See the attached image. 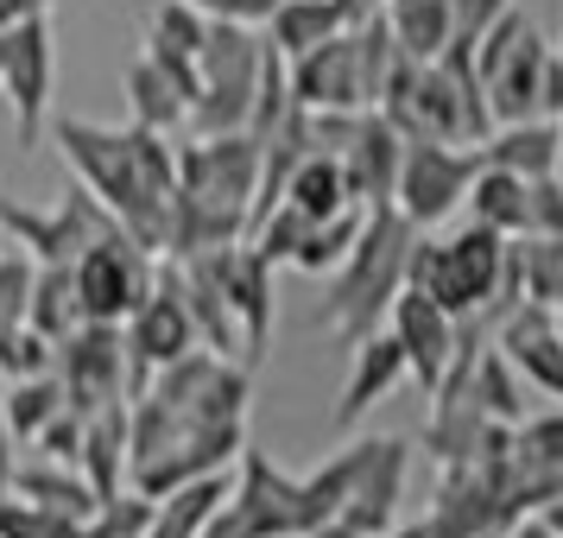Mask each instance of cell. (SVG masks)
<instances>
[{
    "instance_id": "6da1fadb",
    "label": "cell",
    "mask_w": 563,
    "mask_h": 538,
    "mask_svg": "<svg viewBox=\"0 0 563 538\" xmlns=\"http://www.w3.org/2000/svg\"><path fill=\"white\" fill-rule=\"evenodd\" d=\"M57 153L77 172V184L96 204L121 222V229L146 248L153 260H165V229H172V190H178V133L158 128H96L77 114H52Z\"/></svg>"
},
{
    "instance_id": "7a4b0ae2",
    "label": "cell",
    "mask_w": 563,
    "mask_h": 538,
    "mask_svg": "<svg viewBox=\"0 0 563 538\" xmlns=\"http://www.w3.org/2000/svg\"><path fill=\"white\" fill-rule=\"evenodd\" d=\"M411 241H418V229H411L393 204H374L361 216L355 248H349L342 266L330 273V292H323V310H317V323H323L342 349H355L361 336H374L386 323L393 298L406 292Z\"/></svg>"
},
{
    "instance_id": "3957f363",
    "label": "cell",
    "mask_w": 563,
    "mask_h": 538,
    "mask_svg": "<svg viewBox=\"0 0 563 538\" xmlns=\"http://www.w3.org/2000/svg\"><path fill=\"white\" fill-rule=\"evenodd\" d=\"M406 285L431 292L450 317H475V310L507 317L512 305H526L512 241H507V234H494V229H482V222H462V229L443 234V241H431V234L418 229Z\"/></svg>"
},
{
    "instance_id": "277c9868",
    "label": "cell",
    "mask_w": 563,
    "mask_h": 538,
    "mask_svg": "<svg viewBox=\"0 0 563 538\" xmlns=\"http://www.w3.org/2000/svg\"><path fill=\"white\" fill-rule=\"evenodd\" d=\"M266 64H273V45H266V32H260V26H241V20H209L203 52H197L190 133H234V128H247Z\"/></svg>"
},
{
    "instance_id": "5b68a950",
    "label": "cell",
    "mask_w": 563,
    "mask_h": 538,
    "mask_svg": "<svg viewBox=\"0 0 563 538\" xmlns=\"http://www.w3.org/2000/svg\"><path fill=\"white\" fill-rule=\"evenodd\" d=\"M178 197L247 222L260 197V140L247 128L178 140Z\"/></svg>"
},
{
    "instance_id": "8992f818",
    "label": "cell",
    "mask_w": 563,
    "mask_h": 538,
    "mask_svg": "<svg viewBox=\"0 0 563 538\" xmlns=\"http://www.w3.org/2000/svg\"><path fill=\"white\" fill-rule=\"evenodd\" d=\"M0 96L13 114V140L38 146L52 128V102H57V20L38 13L26 26L0 32Z\"/></svg>"
},
{
    "instance_id": "52a82bcc",
    "label": "cell",
    "mask_w": 563,
    "mask_h": 538,
    "mask_svg": "<svg viewBox=\"0 0 563 538\" xmlns=\"http://www.w3.org/2000/svg\"><path fill=\"white\" fill-rule=\"evenodd\" d=\"M153 266L158 260L146 254L128 229H108L102 241H89V248L70 260L82 323H128L133 310H140V298L153 292Z\"/></svg>"
},
{
    "instance_id": "ba28073f",
    "label": "cell",
    "mask_w": 563,
    "mask_h": 538,
    "mask_svg": "<svg viewBox=\"0 0 563 538\" xmlns=\"http://www.w3.org/2000/svg\"><path fill=\"white\" fill-rule=\"evenodd\" d=\"M482 153L475 146H450V140H406L399 158V184H393V209L406 216L411 229H437L450 222L475 184Z\"/></svg>"
},
{
    "instance_id": "9c48e42d",
    "label": "cell",
    "mask_w": 563,
    "mask_h": 538,
    "mask_svg": "<svg viewBox=\"0 0 563 538\" xmlns=\"http://www.w3.org/2000/svg\"><path fill=\"white\" fill-rule=\"evenodd\" d=\"M108 229H121V222H114L82 184L57 209H32V204H20V197L0 190V234H7L13 248H26L38 266H70V260H77L89 241H102Z\"/></svg>"
},
{
    "instance_id": "30bf717a",
    "label": "cell",
    "mask_w": 563,
    "mask_h": 538,
    "mask_svg": "<svg viewBox=\"0 0 563 538\" xmlns=\"http://www.w3.org/2000/svg\"><path fill=\"white\" fill-rule=\"evenodd\" d=\"M52 374L64 386V406L82 411V418L96 406L128 399L133 381H128V336H121V323H77L52 349Z\"/></svg>"
},
{
    "instance_id": "8fae6325",
    "label": "cell",
    "mask_w": 563,
    "mask_h": 538,
    "mask_svg": "<svg viewBox=\"0 0 563 538\" xmlns=\"http://www.w3.org/2000/svg\"><path fill=\"white\" fill-rule=\"evenodd\" d=\"M121 336H128V381H133V393L153 381L165 361H178V355L197 349V323H190V310H184L178 266H172V260H158L153 266V292H146L140 310L121 323Z\"/></svg>"
},
{
    "instance_id": "7c38bea8",
    "label": "cell",
    "mask_w": 563,
    "mask_h": 538,
    "mask_svg": "<svg viewBox=\"0 0 563 538\" xmlns=\"http://www.w3.org/2000/svg\"><path fill=\"white\" fill-rule=\"evenodd\" d=\"M406 437H361L355 443V475H349V501L335 513V532L355 538H386L399 519V494H406Z\"/></svg>"
},
{
    "instance_id": "4fadbf2b",
    "label": "cell",
    "mask_w": 563,
    "mask_h": 538,
    "mask_svg": "<svg viewBox=\"0 0 563 538\" xmlns=\"http://www.w3.org/2000/svg\"><path fill=\"white\" fill-rule=\"evenodd\" d=\"M209 266H216V279H222L234 336H241V367H260V361H266V342H273V273H279V266L260 254L254 241L209 248Z\"/></svg>"
},
{
    "instance_id": "5bb4252c",
    "label": "cell",
    "mask_w": 563,
    "mask_h": 538,
    "mask_svg": "<svg viewBox=\"0 0 563 538\" xmlns=\"http://www.w3.org/2000/svg\"><path fill=\"white\" fill-rule=\"evenodd\" d=\"M285 89H291V102L310 108V114H355V108H367L361 32L342 26L335 39L310 45L305 57H291V64H285Z\"/></svg>"
},
{
    "instance_id": "9a60e30c",
    "label": "cell",
    "mask_w": 563,
    "mask_h": 538,
    "mask_svg": "<svg viewBox=\"0 0 563 538\" xmlns=\"http://www.w3.org/2000/svg\"><path fill=\"white\" fill-rule=\"evenodd\" d=\"M229 507L247 519L254 538H305V494H298V475H285L279 462L241 443L234 457V494Z\"/></svg>"
},
{
    "instance_id": "2e32d148",
    "label": "cell",
    "mask_w": 563,
    "mask_h": 538,
    "mask_svg": "<svg viewBox=\"0 0 563 538\" xmlns=\"http://www.w3.org/2000/svg\"><path fill=\"white\" fill-rule=\"evenodd\" d=\"M386 330H393L399 355H406V374L424 386V393H437V381L450 374V355H456V317L437 305L431 292L406 285V292L393 298V310H386Z\"/></svg>"
},
{
    "instance_id": "e0dca14e",
    "label": "cell",
    "mask_w": 563,
    "mask_h": 538,
    "mask_svg": "<svg viewBox=\"0 0 563 538\" xmlns=\"http://www.w3.org/2000/svg\"><path fill=\"white\" fill-rule=\"evenodd\" d=\"M399 158H406V133L393 128L380 108H361L355 121H349V133H342V146H335V165H342V178H349V197H355L361 209L393 204Z\"/></svg>"
},
{
    "instance_id": "ac0fdd59",
    "label": "cell",
    "mask_w": 563,
    "mask_h": 538,
    "mask_svg": "<svg viewBox=\"0 0 563 538\" xmlns=\"http://www.w3.org/2000/svg\"><path fill=\"white\" fill-rule=\"evenodd\" d=\"M494 349L519 367V381L563 399V336H558V310L544 305H512L494 323Z\"/></svg>"
},
{
    "instance_id": "d6986e66",
    "label": "cell",
    "mask_w": 563,
    "mask_h": 538,
    "mask_svg": "<svg viewBox=\"0 0 563 538\" xmlns=\"http://www.w3.org/2000/svg\"><path fill=\"white\" fill-rule=\"evenodd\" d=\"M406 381V355H399V342H393V330H374V336H361L355 349H349V381H342V393H335V411H330V425L335 431H355L367 411L380 406L393 386Z\"/></svg>"
},
{
    "instance_id": "ffe728a7",
    "label": "cell",
    "mask_w": 563,
    "mask_h": 538,
    "mask_svg": "<svg viewBox=\"0 0 563 538\" xmlns=\"http://www.w3.org/2000/svg\"><path fill=\"white\" fill-rule=\"evenodd\" d=\"M482 165H500V172H519V178H551L563 158V121H544V114H526V121H500L487 133L482 146Z\"/></svg>"
},
{
    "instance_id": "44dd1931",
    "label": "cell",
    "mask_w": 563,
    "mask_h": 538,
    "mask_svg": "<svg viewBox=\"0 0 563 538\" xmlns=\"http://www.w3.org/2000/svg\"><path fill=\"white\" fill-rule=\"evenodd\" d=\"M234 494V469H209V475H190V482L165 487L146 513V532L140 538H197L222 513V501Z\"/></svg>"
},
{
    "instance_id": "7402d4cb",
    "label": "cell",
    "mask_w": 563,
    "mask_h": 538,
    "mask_svg": "<svg viewBox=\"0 0 563 538\" xmlns=\"http://www.w3.org/2000/svg\"><path fill=\"white\" fill-rule=\"evenodd\" d=\"M82 482L96 487V501L128 494V399L96 406L82 418V450H77Z\"/></svg>"
},
{
    "instance_id": "603a6c76",
    "label": "cell",
    "mask_w": 563,
    "mask_h": 538,
    "mask_svg": "<svg viewBox=\"0 0 563 538\" xmlns=\"http://www.w3.org/2000/svg\"><path fill=\"white\" fill-rule=\"evenodd\" d=\"M121 89H128V114L140 121V128H158V133H184L190 128V89H184L158 57H133L128 77H121Z\"/></svg>"
},
{
    "instance_id": "cb8c5ba5",
    "label": "cell",
    "mask_w": 563,
    "mask_h": 538,
    "mask_svg": "<svg viewBox=\"0 0 563 538\" xmlns=\"http://www.w3.org/2000/svg\"><path fill=\"white\" fill-rule=\"evenodd\" d=\"M462 209H468V222H482V229L507 234V241H519V234L532 229V209H526V178H519V172H500V165H475V184H468Z\"/></svg>"
},
{
    "instance_id": "d4e9b609",
    "label": "cell",
    "mask_w": 563,
    "mask_h": 538,
    "mask_svg": "<svg viewBox=\"0 0 563 538\" xmlns=\"http://www.w3.org/2000/svg\"><path fill=\"white\" fill-rule=\"evenodd\" d=\"M349 26L342 20V7L335 0H273V13H266V45L291 64V57H305L310 45H323V39H335V32Z\"/></svg>"
},
{
    "instance_id": "484cf974",
    "label": "cell",
    "mask_w": 563,
    "mask_h": 538,
    "mask_svg": "<svg viewBox=\"0 0 563 538\" xmlns=\"http://www.w3.org/2000/svg\"><path fill=\"white\" fill-rule=\"evenodd\" d=\"M13 494H20V501H38V507H52V513H77V519H89V513L102 507L96 487L82 482L77 462H52V457L20 462V469H13Z\"/></svg>"
},
{
    "instance_id": "4316f807",
    "label": "cell",
    "mask_w": 563,
    "mask_h": 538,
    "mask_svg": "<svg viewBox=\"0 0 563 538\" xmlns=\"http://www.w3.org/2000/svg\"><path fill=\"white\" fill-rule=\"evenodd\" d=\"M393 45L418 64H431L443 45H450V20H456V0H386L380 7Z\"/></svg>"
},
{
    "instance_id": "83f0119b",
    "label": "cell",
    "mask_w": 563,
    "mask_h": 538,
    "mask_svg": "<svg viewBox=\"0 0 563 538\" xmlns=\"http://www.w3.org/2000/svg\"><path fill=\"white\" fill-rule=\"evenodd\" d=\"M462 399H475V411L494 418V425H519L526 418V381H519V367L500 349H482L475 355L468 381H462Z\"/></svg>"
},
{
    "instance_id": "f1b7e54d",
    "label": "cell",
    "mask_w": 563,
    "mask_h": 538,
    "mask_svg": "<svg viewBox=\"0 0 563 538\" xmlns=\"http://www.w3.org/2000/svg\"><path fill=\"white\" fill-rule=\"evenodd\" d=\"M279 204L305 209L310 222H323V216H335V209H349L355 197H349V178H342L335 153H305L298 165H291V178H285Z\"/></svg>"
},
{
    "instance_id": "f546056e",
    "label": "cell",
    "mask_w": 563,
    "mask_h": 538,
    "mask_svg": "<svg viewBox=\"0 0 563 538\" xmlns=\"http://www.w3.org/2000/svg\"><path fill=\"white\" fill-rule=\"evenodd\" d=\"M0 411H7V437H13V443H32V437L45 431V418L64 411V386H57L52 367H38V374H13L7 393H0Z\"/></svg>"
},
{
    "instance_id": "4dcf8cb0",
    "label": "cell",
    "mask_w": 563,
    "mask_h": 538,
    "mask_svg": "<svg viewBox=\"0 0 563 538\" xmlns=\"http://www.w3.org/2000/svg\"><path fill=\"white\" fill-rule=\"evenodd\" d=\"M77 323H82V305H77V279H70V266H38L32 298H26V330H38L57 349Z\"/></svg>"
},
{
    "instance_id": "1f68e13d",
    "label": "cell",
    "mask_w": 563,
    "mask_h": 538,
    "mask_svg": "<svg viewBox=\"0 0 563 538\" xmlns=\"http://www.w3.org/2000/svg\"><path fill=\"white\" fill-rule=\"evenodd\" d=\"M512 260H519L526 305L563 310V234H519L512 241Z\"/></svg>"
},
{
    "instance_id": "d6a6232c",
    "label": "cell",
    "mask_w": 563,
    "mask_h": 538,
    "mask_svg": "<svg viewBox=\"0 0 563 538\" xmlns=\"http://www.w3.org/2000/svg\"><path fill=\"white\" fill-rule=\"evenodd\" d=\"M361 216H367V209L349 204V209H335V216H323V222H310L305 241H298V254H291V266H298V273H323V279H330L335 266H342V254L355 248Z\"/></svg>"
},
{
    "instance_id": "836d02e7",
    "label": "cell",
    "mask_w": 563,
    "mask_h": 538,
    "mask_svg": "<svg viewBox=\"0 0 563 538\" xmlns=\"http://www.w3.org/2000/svg\"><path fill=\"white\" fill-rule=\"evenodd\" d=\"M203 32H209V20L190 7V0H158V7H153V26H146V52L197 64V52H203Z\"/></svg>"
},
{
    "instance_id": "e575fe53",
    "label": "cell",
    "mask_w": 563,
    "mask_h": 538,
    "mask_svg": "<svg viewBox=\"0 0 563 538\" xmlns=\"http://www.w3.org/2000/svg\"><path fill=\"white\" fill-rule=\"evenodd\" d=\"M512 450L532 457V462L563 469V406L558 411H526V418L512 425Z\"/></svg>"
},
{
    "instance_id": "d590c367",
    "label": "cell",
    "mask_w": 563,
    "mask_h": 538,
    "mask_svg": "<svg viewBox=\"0 0 563 538\" xmlns=\"http://www.w3.org/2000/svg\"><path fill=\"white\" fill-rule=\"evenodd\" d=\"M32 279H38V260L26 248H0V323H26Z\"/></svg>"
},
{
    "instance_id": "8d00e7d4",
    "label": "cell",
    "mask_w": 563,
    "mask_h": 538,
    "mask_svg": "<svg viewBox=\"0 0 563 538\" xmlns=\"http://www.w3.org/2000/svg\"><path fill=\"white\" fill-rule=\"evenodd\" d=\"M32 450L38 457H52V462H77V450H82V411H52L45 418V431L32 437Z\"/></svg>"
},
{
    "instance_id": "74e56055",
    "label": "cell",
    "mask_w": 563,
    "mask_h": 538,
    "mask_svg": "<svg viewBox=\"0 0 563 538\" xmlns=\"http://www.w3.org/2000/svg\"><path fill=\"white\" fill-rule=\"evenodd\" d=\"M526 209H532V229L526 234H563V184H558V172L526 184Z\"/></svg>"
},
{
    "instance_id": "f35d334b",
    "label": "cell",
    "mask_w": 563,
    "mask_h": 538,
    "mask_svg": "<svg viewBox=\"0 0 563 538\" xmlns=\"http://www.w3.org/2000/svg\"><path fill=\"white\" fill-rule=\"evenodd\" d=\"M512 0H456V20H450V45H475L500 13H507Z\"/></svg>"
},
{
    "instance_id": "ab89813d",
    "label": "cell",
    "mask_w": 563,
    "mask_h": 538,
    "mask_svg": "<svg viewBox=\"0 0 563 538\" xmlns=\"http://www.w3.org/2000/svg\"><path fill=\"white\" fill-rule=\"evenodd\" d=\"M203 20H241V26H266L273 0H190Z\"/></svg>"
},
{
    "instance_id": "60d3db41",
    "label": "cell",
    "mask_w": 563,
    "mask_h": 538,
    "mask_svg": "<svg viewBox=\"0 0 563 538\" xmlns=\"http://www.w3.org/2000/svg\"><path fill=\"white\" fill-rule=\"evenodd\" d=\"M538 114H544V121H563V57H558V45H551V57H544V83H538Z\"/></svg>"
},
{
    "instance_id": "b9f144b4",
    "label": "cell",
    "mask_w": 563,
    "mask_h": 538,
    "mask_svg": "<svg viewBox=\"0 0 563 538\" xmlns=\"http://www.w3.org/2000/svg\"><path fill=\"white\" fill-rule=\"evenodd\" d=\"M38 13H52V0H0V32L26 26V20H38Z\"/></svg>"
},
{
    "instance_id": "7bdbcfd3",
    "label": "cell",
    "mask_w": 563,
    "mask_h": 538,
    "mask_svg": "<svg viewBox=\"0 0 563 538\" xmlns=\"http://www.w3.org/2000/svg\"><path fill=\"white\" fill-rule=\"evenodd\" d=\"M197 538H254V532H247V519H241V513H234L229 501H222V513H216V519H209V526H203Z\"/></svg>"
},
{
    "instance_id": "ee69618b",
    "label": "cell",
    "mask_w": 563,
    "mask_h": 538,
    "mask_svg": "<svg viewBox=\"0 0 563 538\" xmlns=\"http://www.w3.org/2000/svg\"><path fill=\"white\" fill-rule=\"evenodd\" d=\"M13 450H20V443L0 431V494H13V469H20V457H13Z\"/></svg>"
},
{
    "instance_id": "f6af8a7d",
    "label": "cell",
    "mask_w": 563,
    "mask_h": 538,
    "mask_svg": "<svg viewBox=\"0 0 563 538\" xmlns=\"http://www.w3.org/2000/svg\"><path fill=\"white\" fill-rule=\"evenodd\" d=\"M335 7H342V20H349V26H361V20H374V13H380L386 0H335Z\"/></svg>"
},
{
    "instance_id": "bcb514c9",
    "label": "cell",
    "mask_w": 563,
    "mask_h": 538,
    "mask_svg": "<svg viewBox=\"0 0 563 538\" xmlns=\"http://www.w3.org/2000/svg\"><path fill=\"white\" fill-rule=\"evenodd\" d=\"M507 538H551V532H544V526H538V519H526V526H519V519H512V532Z\"/></svg>"
},
{
    "instance_id": "7dc6e473",
    "label": "cell",
    "mask_w": 563,
    "mask_h": 538,
    "mask_svg": "<svg viewBox=\"0 0 563 538\" xmlns=\"http://www.w3.org/2000/svg\"><path fill=\"white\" fill-rule=\"evenodd\" d=\"M558 336H563V310H558Z\"/></svg>"
},
{
    "instance_id": "c3c4849f",
    "label": "cell",
    "mask_w": 563,
    "mask_h": 538,
    "mask_svg": "<svg viewBox=\"0 0 563 538\" xmlns=\"http://www.w3.org/2000/svg\"><path fill=\"white\" fill-rule=\"evenodd\" d=\"M558 184H563V158H558Z\"/></svg>"
},
{
    "instance_id": "681fc988",
    "label": "cell",
    "mask_w": 563,
    "mask_h": 538,
    "mask_svg": "<svg viewBox=\"0 0 563 538\" xmlns=\"http://www.w3.org/2000/svg\"><path fill=\"white\" fill-rule=\"evenodd\" d=\"M0 431H7V411H0Z\"/></svg>"
},
{
    "instance_id": "f907efd6",
    "label": "cell",
    "mask_w": 563,
    "mask_h": 538,
    "mask_svg": "<svg viewBox=\"0 0 563 538\" xmlns=\"http://www.w3.org/2000/svg\"><path fill=\"white\" fill-rule=\"evenodd\" d=\"M558 57H563V45H558Z\"/></svg>"
}]
</instances>
